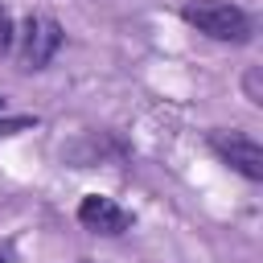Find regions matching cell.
Here are the masks:
<instances>
[{"instance_id":"4","label":"cell","mask_w":263,"mask_h":263,"mask_svg":"<svg viewBox=\"0 0 263 263\" xmlns=\"http://www.w3.org/2000/svg\"><path fill=\"white\" fill-rule=\"evenodd\" d=\"M78 222H82L90 234H123V230L132 226V214H127L123 205H115L111 197L90 193V197L78 201Z\"/></svg>"},{"instance_id":"3","label":"cell","mask_w":263,"mask_h":263,"mask_svg":"<svg viewBox=\"0 0 263 263\" xmlns=\"http://www.w3.org/2000/svg\"><path fill=\"white\" fill-rule=\"evenodd\" d=\"M58 49H62V25L53 16H29L25 21V70H45Z\"/></svg>"},{"instance_id":"2","label":"cell","mask_w":263,"mask_h":263,"mask_svg":"<svg viewBox=\"0 0 263 263\" xmlns=\"http://www.w3.org/2000/svg\"><path fill=\"white\" fill-rule=\"evenodd\" d=\"M210 148L247 181H263V148L242 132H210Z\"/></svg>"},{"instance_id":"6","label":"cell","mask_w":263,"mask_h":263,"mask_svg":"<svg viewBox=\"0 0 263 263\" xmlns=\"http://www.w3.org/2000/svg\"><path fill=\"white\" fill-rule=\"evenodd\" d=\"M0 111H4V99H0Z\"/></svg>"},{"instance_id":"5","label":"cell","mask_w":263,"mask_h":263,"mask_svg":"<svg viewBox=\"0 0 263 263\" xmlns=\"http://www.w3.org/2000/svg\"><path fill=\"white\" fill-rule=\"evenodd\" d=\"M8 45H12V16L0 8V53H4Z\"/></svg>"},{"instance_id":"1","label":"cell","mask_w":263,"mask_h":263,"mask_svg":"<svg viewBox=\"0 0 263 263\" xmlns=\"http://www.w3.org/2000/svg\"><path fill=\"white\" fill-rule=\"evenodd\" d=\"M181 16H185V25H193L197 33H205L214 41H234V45L251 41V16L230 0H185Z\"/></svg>"},{"instance_id":"7","label":"cell","mask_w":263,"mask_h":263,"mask_svg":"<svg viewBox=\"0 0 263 263\" xmlns=\"http://www.w3.org/2000/svg\"><path fill=\"white\" fill-rule=\"evenodd\" d=\"M0 263H4V255H0Z\"/></svg>"}]
</instances>
